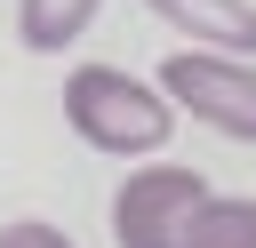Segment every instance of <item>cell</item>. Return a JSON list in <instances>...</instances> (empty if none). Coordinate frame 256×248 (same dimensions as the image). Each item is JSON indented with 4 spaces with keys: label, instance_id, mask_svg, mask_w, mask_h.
<instances>
[{
    "label": "cell",
    "instance_id": "2",
    "mask_svg": "<svg viewBox=\"0 0 256 248\" xmlns=\"http://www.w3.org/2000/svg\"><path fill=\"white\" fill-rule=\"evenodd\" d=\"M160 96L176 112H192L200 128H216L232 144H256V64L208 56V48H176V56H160Z\"/></svg>",
    "mask_w": 256,
    "mask_h": 248
},
{
    "label": "cell",
    "instance_id": "4",
    "mask_svg": "<svg viewBox=\"0 0 256 248\" xmlns=\"http://www.w3.org/2000/svg\"><path fill=\"white\" fill-rule=\"evenodd\" d=\"M184 48L208 56H256V8L248 0H144Z\"/></svg>",
    "mask_w": 256,
    "mask_h": 248
},
{
    "label": "cell",
    "instance_id": "5",
    "mask_svg": "<svg viewBox=\"0 0 256 248\" xmlns=\"http://www.w3.org/2000/svg\"><path fill=\"white\" fill-rule=\"evenodd\" d=\"M104 0H16V40L40 48V56H64L88 24H96Z\"/></svg>",
    "mask_w": 256,
    "mask_h": 248
},
{
    "label": "cell",
    "instance_id": "6",
    "mask_svg": "<svg viewBox=\"0 0 256 248\" xmlns=\"http://www.w3.org/2000/svg\"><path fill=\"white\" fill-rule=\"evenodd\" d=\"M184 248H256V200H216L208 192V208L192 216Z\"/></svg>",
    "mask_w": 256,
    "mask_h": 248
},
{
    "label": "cell",
    "instance_id": "7",
    "mask_svg": "<svg viewBox=\"0 0 256 248\" xmlns=\"http://www.w3.org/2000/svg\"><path fill=\"white\" fill-rule=\"evenodd\" d=\"M0 248H72V232L40 224V216H16V224H0Z\"/></svg>",
    "mask_w": 256,
    "mask_h": 248
},
{
    "label": "cell",
    "instance_id": "1",
    "mask_svg": "<svg viewBox=\"0 0 256 248\" xmlns=\"http://www.w3.org/2000/svg\"><path fill=\"white\" fill-rule=\"evenodd\" d=\"M64 128L88 144V152H160L168 128H176V104L160 96V80H136L120 64H72L64 80Z\"/></svg>",
    "mask_w": 256,
    "mask_h": 248
},
{
    "label": "cell",
    "instance_id": "3",
    "mask_svg": "<svg viewBox=\"0 0 256 248\" xmlns=\"http://www.w3.org/2000/svg\"><path fill=\"white\" fill-rule=\"evenodd\" d=\"M200 208H208V176L176 168V160H152L112 192V240L120 248H184Z\"/></svg>",
    "mask_w": 256,
    "mask_h": 248
}]
</instances>
